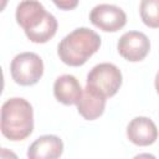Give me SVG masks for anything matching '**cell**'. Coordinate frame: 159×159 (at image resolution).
Instances as JSON below:
<instances>
[{
    "label": "cell",
    "instance_id": "obj_1",
    "mask_svg": "<svg viewBox=\"0 0 159 159\" xmlns=\"http://www.w3.org/2000/svg\"><path fill=\"white\" fill-rule=\"evenodd\" d=\"M15 17L26 37L34 43L50 41L57 31L56 17L47 12L37 0H22L16 7Z\"/></svg>",
    "mask_w": 159,
    "mask_h": 159
},
{
    "label": "cell",
    "instance_id": "obj_2",
    "mask_svg": "<svg viewBox=\"0 0 159 159\" xmlns=\"http://www.w3.org/2000/svg\"><path fill=\"white\" fill-rule=\"evenodd\" d=\"M0 129L12 142L26 139L34 130V109L30 102L21 97L5 101L1 106Z\"/></svg>",
    "mask_w": 159,
    "mask_h": 159
},
{
    "label": "cell",
    "instance_id": "obj_3",
    "mask_svg": "<svg viewBox=\"0 0 159 159\" xmlns=\"http://www.w3.org/2000/svg\"><path fill=\"white\" fill-rule=\"evenodd\" d=\"M101 37L93 30L78 27L66 35L57 47L60 60L72 67L82 66L99 50Z\"/></svg>",
    "mask_w": 159,
    "mask_h": 159
},
{
    "label": "cell",
    "instance_id": "obj_4",
    "mask_svg": "<svg viewBox=\"0 0 159 159\" xmlns=\"http://www.w3.org/2000/svg\"><path fill=\"white\" fill-rule=\"evenodd\" d=\"M12 80L20 86H34L43 75V62L34 52H22L16 55L10 63Z\"/></svg>",
    "mask_w": 159,
    "mask_h": 159
},
{
    "label": "cell",
    "instance_id": "obj_5",
    "mask_svg": "<svg viewBox=\"0 0 159 159\" xmlns=\"http://www.w3.org/2000/svg\"><path fill=\"white\" fill-rule=\"evenodd\" d=\"M122 72L120 70L108 62L96 65L87 75V84L101 91L107 98L113 97L122 86Z\"/></svg>",
    "mask_w": 159,
    "mask_h": 159
},
{
    "label": "cell",
    "instance_id": "obj_6",
    "mask_svg": "<svg viewBox=\"0 0 159 159\" xmlns=\"http://www.w3.org/2000/svg\"><path fill=\"white\" fill-rule=\"evenodd\" d=\"M89 20L104 32H116L127 24V15L119 6L99 4L91 10Z\"/></svg>",
    "mask_w": 159,
    "mask_h": 159
},
{
    "label": "cell",
    "instance_id": "obj_7",
    "mask_svg": "<svg viewBox=\"0 0 159 159\" xmlns=\"http://www.w3.org/2000/svg\"><path fill=\"white\" fill-rule=\"evenodd\" d=\"M117 48L124 60L139 62L147 57L150 50V41L148 36L140 31H128L120 36Z\"/></svg>",
    "mask_w": 159,
    "mask_h": 159
},
{
    "label": "cell",
    "instance_id": "obj_8",
    "mask_svg": "<svg viewBox=\"0 0 159 159\" xmlns=\"http://www.w3.org/2000/svg\"><path fill=\"white\" fill-rule=\"evenodd\" d=\"M107 97L97 88L86 84L81 99L77 103L78 113L87 120H94L101 117L106 108Z\"/></svg>",
    "mask_w": 159,
    "mask_h": 159
},
{
    "label": "cell",
    "instance_id": "obj_9",
    "mask_svg": "<svg viewBox=\"0 0 159 159\" xmlns=\"http://www.w3.org/2000/svg\"><path fill=\"white\" fill-rule=\"evenodd\" d=\"M128 139L138 147L152 145L158 138L155 123L148 117H135L127 127Z\"/></svg>",
    "mask_w": 159,
    "mask_h": 159
},
{
    "label": "cell",
    "instance_id": "obj_10",
    "mask_svg": "<svg viewBox=\"0 0 159 159\" xmlns=\"http://www.w3.org/2000/svg\"><path fill=\"white\" fill-rule=\"evenodd\" d=\"M63 153V142L57 135H41L39 137L27 150L30 159H56Z\"/></svg>",
    "mask_w": 159,
    "mask_h": 159
},
{
    "label": "cell",
    "instance_id": "obj_11",
    "mask_svg": "<svg viewBox=\"0 0 159 159\" xmlns=\"http://www.w3.org/2000/svg\"><path fill=\"white\" fill-rule=\"evenodd\" d=\"M82 87L78 80L72 75H62L56 78L53 84L55 98L66 106L77 104L82 96Z\"/></svg>",
    "mask_w": 159,
    "mask_h": 159
},
{
    "label": "cell",
    "instance_id": "obj_12",
    "mask_svg": "<svg viewBox=\"0 0 159 159\" xmlns=\"http://www.w3.org/2000/svg\"><path fill=\"white\" fill-rule=\"evenodd\" d=\"M139 12L144 25L152 29L159 27V0H140Z\"/></svg>",
    "mask_w": 159,
    "mask_h": 159
},
{
    "label": "cell",
    "instance_id": "obj_13",
    "mask_svg": "<svg viewBox=\"0 0 159 159\" xmlns=\"http://www.w3.org/2000/svg\"><path fill=\"white\" fill-rule=\"evenodd\" d=\"M52 2L60 10H73L75 7H77L80 0H52Z\"/></svg>",
    "mask_w": 159,
    "mask_h": 159
},
{
    "label": "cell",
    "instance_id": "obj_14",
    "mask_svg": "<svg viewBox=\"0 0 159 159\" xmlns=\"http://www.w3.org/2000/svg\"><path fill=\"white\" fill-rule=\"evenodd\" d=\"M154 84H155V89H157V92H158V94H159V71H158V72H157V75H155Z\"/></svg>",
    "mask_w": 159,
    "mask_h": 159
}]
</instances>
